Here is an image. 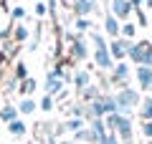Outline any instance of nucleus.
Here are the masks:
<instances>
[{
    "label": "nucleus",
    "instance_id": "obj_4",
    "mask_svg": "<svg viewBox=\"0 0 152 144\" xmlns=\"http://www.w3.org/2000/svg\"><path fill=\"white\" fill-rule=\"evenodd\" d=\"M127 58L134 66H152V41H132Z\"/></svg>",
    "mask_w": 152,
    "mask_h": 144
},
{
    "label": "nucleus",
    "instance_id": "obj_19",
    "mask_svg": "<svg viewBox=\"0 0 152 144\" xmlns=\"http://www.w3.org/2000/svg\"><path fill=\"white\" fill-rule=\"evenodd\" d=\"M18 91L23 94V99H26V96H31L33 91H36V79H31V76H28V79H23L20 84H18Z\"/></svg>",
    "mask_w": 152,
    "mask_h": 144
},
{
    "label": "nucleus",
    "instance_id": "obj_14",
    "mask_svg": "<svg viewBox=\"0 0 152 144\" xmlns=\"http://www.w3.org/2000/svg\"><path fill=\"white\" fill-rule=\"evenodd\" d=\"M137 114H140L142 121H152V96H142L140 106H137Z\"/></svg>",
    "mask_w": 152,
    "mask_h": 144
},
{
    "label": "nucleus",
    "instance_id": "obj_21",
    "mask_svg": "<svg viewBox=\"0 0 152 144\" xmlns=\"http://www.w3.org/2000/svg\"><path fill=\"white\" fill-rule=\"evenodd\" d=\"M99 96H102V91H99L94 84H91V86H86V89L81 91V99H84V104H91L94 99H99Z\"/></svg>",
    "mask_w": 152,
    "mask_h": 144
},
{
    "label": "nucleus",
    "instance_id": "obj_6",
    "mask_svg": "<svg viewBox=\"0 0 152 144\" xmlns=\"http://www.w3.org/2000/svg\"><path fill=\"white\" fill-rule=\"evenodd\" d=\"M89 58V43L81 33H76V38L71 41V61L74 63H81V61Z\"/></svg>",
    "mask_w": 152,
    "mask_h": 144
},
{
    "label": "nucleus",
    "instance_id": "obj_17",
    "mask_svg": "<svg viewBox=\"0 0 152 144\" xmlns=\"http://www.w3.org/2000/svg\"><path fill=\"white\" fill-rule=\"evenodd\" d=\"M89 129H91V132L99 137V142H102V137H107V132H109L104 119H91V121H89Z\"/></svg>",
    "mask_w": 152,
    "mask_h": 144
},
{
    "label": "nucleus",
    "instance_id": "obj_33",
    "mask_svg": "<svg viewBox=\"0 0 152 144\" xmlns=\"http://www.w3.org/2000/svg\"><path fill=\"white\" fill-rule=\"evenodd\" d=\"M5 36H8V31H0V51H3V41H5Z\"/></svg>",
    "mask_w": 152,
    "mask_h": 144
},
{
    "label": "nucleus",
    "instance_id": "obj_3",
    "mask_svg": "<svg viewBox=\"0 0 152 144\" xmlns=\"http://www.w3.org/2000/svg\"><path fill=\"white\" fill-rule=\"evenodd\" d=\"M114 101H117V111L129 116V114L134 111L137 106H140V101H142L140 89H132V86H127V89H117V94H114Z\"/></svg>",
    "mask_w": 152,
    "mask_h": 144
},
{
    "label": "nucleus",
    "instance_id": "obj_12",
    "mask_svg": "<svg viewBox=\"0 0 152 144\" xmlns=\"http://www.w3.org/2000/svg\"><path fill=\"white\" fill-rule=\"evenodd\" d=\"M104 33H107L112 41H114V38H119V33H122V23L117 20L112 13H107V15H104Z\"/></svg>",
    "mask_w": 152,
    "mask_h": 144
},
{
    "label": "nucleus",
    "instance_id": "obj_2",
    "mask_svg": "<svg viewBox=\"0 0 152 144\" xmlns=\"http://www.w3.org/2000/svg\"><path fill=\"white\" fill-rule=\"evenodd\" d=\"M104 121H107L109 132L117 134L119 144H132V119L127 116V114L114 111V114H109V116H104Z\"/></svg>",
    "mask_w": 152,
    "mask_h": 144
},
{
    "label": "nucleus",
    "instance_id": "obj_23",
    "mask_svg": "<svg viewBox=\"0 0 152 144\" xmlns=\"http://www.w3.org/2000/svg\"><path fill=\"white\" fill-rule=\"evenodd\" d=\"M122 38H127V41H134V36H137V25L134 23H122V33H119Z\"/></svg>",
    "mask_w": 152,
    "mask_h": 144
},
{
    "label": "nucleus",
    "instance_id": "obj_9",
    "mask_svg": "<svg viewBox=\"0 0 152 144\" xmlns=\"http://www.w3.org/2000/svg\"><path fill=\"white\" fill-rule=\"evenodd\" d=\"M129 46H132V41H127V38H122V36H119V38H114V41H109V53H112L114 63L127 58V51H129Z\"/></svg>",
    "mask_w": 152,
    "mask_h": 144
},
{
    "label": "nucleus",
    "instance_id": "obj_8",
    "mask_svg": "<svg viewBox=\"0 0 152 144\" xmlns=\"http://www.w3.org/2000/svg\"><path fill=\"white\" fill-rule=\"evenodd\" d=\"M71 8L76 18H89L91 13L99 10V0H71Z\"/></svg>",
    "mask_w": 152,
    "mask_h": 144
},
{
    "label": "nucleus",
    "instance_id": "obj_34",
    "mask_svg": "<svg viewBox=\"0 0 152 144\" xmlns=\"http://www.w3.org/2000/svg\"><path fill=\"white\" fill-rule=\"evenodd\" d=\"M51 144H74V142H56V137L51 139Z\"/></svg>",
    "mask_w": 152,
    "mask_h": 144
},
{
    "label": "nucleus",
    "instance_id": "obj_24",
    "mask_svg": "<svg viewBox=\"0 0 152 144\" xmlns=\"http://www.w3.org/2000/svg\"><path fill=\"white\" fill-rule=\"evenodd\" d=\"M74 28H76V33H81V36H84V33L91 31V20H89V18H76V20H74Z\"/></svg>",
    "mask_w": 152,
    "mask_h": 144
},
{
    "label": "nucleus",
    "instance_id": "obj_31",
    "mask_svg": "<svg viewBox=\"0 0 152 144\" xmlns=\"http://www.w3.org/2000/svg\"><path fill=\"white\" fill-rule=\"evenodd\" d=\"M142 134L147 139H152V121H142Z\"/></svg>",
    "mask_w": 152,
    "mask_h": 144
},
{
    "label": "nucleus",
    "instance_id": "obj_16",
    "mask_svg": "<svg viewBox=\"0 0 152 144\" xmlns=\"http://www.w3.org/2000/svg\"><path fill=\"white\" fill-rule=\"evenodd\" d=\"M10 36H13V41H15V43H23V41L31 38V31H28V25H23V23H15Z\"/></svg>",
    "mask_w": 152,
    "mask_h": 144
},
{
    "label": "nucleus",
    "instance_id": "obj_26",
    "mask_svg": "<svg viewBox=\"0 0 152 144\" xmlns=\"http://www.w3.org/2000/svg\"><path fill=\"white\" fill-rule=\"evenodd\" d=\"M53 96H48V94H43V99H41V104H38V109H43V111H53Z\"/></svg>",
    "mask_w": 152,
    "mask_h": 144
},
{
    "label": "nucleus",
    "instance_id": "obj_18",
    "mask_svg": "<svg viewBox=\"0 0 152 144\" xmlns=\"http://www.w3.org/2000/svg\"><path fill=\"white\" fill-rule=\"evenodd\" d=\"M0 119H3L5 124L15 121V119H18V106H13V104H5V106L0 109Z\"/></svg>",
    "mask_w": 152,
    "mask_h": 144
},
{
    "label": "nucleus",
    "instance_id": "obj_22",
    "mask_svg": "<svg viewBox=\"0 0 152 144\" xmlns=\"http://www.w3.org/2000/svg\"><path fill=\"white\" fill-rule=\"evenodd\" d=\"M8 132H10L13 137H23V134L28 132V127H26V121L15 119V121H10V124H8Z\"/></svg>",
    "mask_w": 152,
    "mask_h": 144
},
{
    "label": "nucleus",
    "instance_id": "obj_11",
    "mask_svg": "<svg viewBox=\"0 0 152 144\" xmlns=\"http://www.w3.org/2000/svg\"><path fill=\"white\" fill-rule=\"evenodd\" d=\"M64 84H66L64 79H58V76H56L53 71H48V73H46V84H43V91H46L48 96H58L61 91H64Z\"/></svg>",
    "mask_w": 152,
    "mask_h": 144
},
{
    "label": "nucleus",
    "instance_id": "obj_30",
    "mask_svg": "<svg viewBox=\"0 0 152 144\" xmlns=\"http://www.w3.org/2000/svg\"><path fill=\"white\" fill-rule=\"evenodd\" d=\"M137 25H150V18H147L145 13H142V8L137 10Z\"/></svg>",
    "mask_w": 152,
    "mask_h": 144
},
{
    "label": "nucleus",
    "instance_id": "obj_25",
    "mask_svg": "<svg viewBox=\"0 0 152 144\" xmlns=\"http://www.w3.org/2000/svg\"><path fill=\"white\" fill-rule=\"evenodd\" d=\"M13 79H15L18 84H20L23 79H28V66L23 63V61H18V63H15V71H13Z\"/></svg>",
    "mask_w": 152,
    "mask_h": 144
},
{
    "label": "nucleus",
    "instance_id": "obj_20",
    "mask_svg": "<svg viewBox=\"0 0 152 144\" xmlns=\"http://www.w3.org/2000/svg\"><path fill=\"white\" fill-rule=\"evenodd\" d=\"M64 127H66V132H81V129H86V119H76V116H71L69 119V121H66L64 124Z\"/></svg>",
    "mask_w": 152,
    "mask_h": 144
},
{
    "label": "nucleus",
    "instance_id": "obj_10",
    "mask_svg": "<svg viewBox=\"0 0 152 144\" xmlns=\"http://www.w3.org/2000/svg\"><path fill=\"white\" fill-rule=\"evenodd\" d=\"M134 79H137L140 91H152V66H137Z\"/></svg>",
    "mask_w": 152,
    "mask_h": 144
},
{
    "label": "nucleus",
    "instance_id": "obj_36",
    "mask_svg": "<svg viewBox=\"0 0 152 144\" xmlns=\"http://www.w3.org/2000/svg\"><path fill=\"white\" fill-rule=\"evenodd\" d=\"M147 144H152V139H147Z\"/></svg>",
    "mask_w": 152,
    "mask_h": 144
},
{
    "label": "nucleus",
    "instance_id": "obj_1",
    "mask_svg": "<svg viewBox=\"0 0 152 144\" xmlns=\"http://www.w3.org/2000/svg\"><path fill=\"white\" fill-rule=\"evenodd\" d=\"M91 46H94V63H96V68H102V71H112L114 68V58H112V53H109V41L104 38V33H99V31H91Z\"/></svg>",
    "mask_w": 152,
    "mask_h": 144
},
{
    "label": "nucleus",
    "instance_id": "obj_13",
    "mask_svg": "<svg viewBox=\"0 0 152 144\" xmlns=\"http://www.w3.org/2000/svg\"><path fill=\"white\" fill-rule=\"evenodd\" d=\"M71 84L76 86V91H84L86 86H91V73H89L86 68L76 71V73H74V79H71Z\"/></svg>",
    "mask_w": 152,
    "mask_h": 144
},
{
    "label": "nucleus",
    "instance_id": "obj_32",
    "mask_svg": "<svg viewBox=\"0 0 152 144\" xmlns=\"http://www.w3.org/2000/svg\"><path fill=\"white\" fill-rule=\"evenodd\" d=\"M129 5H132V8H134V10H140V8H142V5H145V0H129Z\"/></svg>",
    "mask_w": 152,
    "mask_h": 144
},
{
    "label": "nucleus",
    "instance_id": "obj_37",
    "mask_svg": "<svg viewBox=\"0 0 152 144\" xmlns=\"http://www.w3.org/2000/svg\"><path fill=\"white\" fill-rule=\"evenodd\" d=\"M150 25H152V15H150Z\"/></svg>",
    "mask_w": 152,
    "mask_h": 144
},
{
    "label": "nucleus",
    "instance_id": "obj_35",
    "mask_svg": "<svg viewBox=\"0 0 152 144\" xmlns=\"http://www.w3.org/2000/svg\"><path fill=\"white\" fill-rule=\"evenodd\" d=\"M145 8H150V10H152V0H145Z\"/></svg>",
    "mask_w": 152,
    "mask_h": 144
},
{
    "label": "nucleus",
    "instance_id": "obj_28",
    "mask_svg": "<svg viewBox=\"0 0 152 144\" xmlns=\"http://www.w3.org/2000/svg\"><path fill=\"white\" fill-rule=\"evenodd\" d=\"M10 18H13V20H23V18H26V10H23V8H13V10H10Z\"/></svg>",
    "mask_w": 152,
    "mask_h": 144
},
{
    "label": "nucleus",
    "instance_id": "obj_27",
    "mask_svg": "<svg viewBox=\"0 0 152 144\" xmlns=\"http://www.w3.org/2000/svg\"><path fill=\"white\" fill-rule=\"evenodd\" d=\"M99 144H119V139H117V134L114 132H107V137H102V142Z\"/></svg>",
    "mask_w": 152,
    "mask_h": 144
},
{
    "label": "nucleus",
    "instance_id": "obj_5",
    "mask_svg": "<svg viewBox=\"0 0 152 144\" xmlns=\"http://www.w3.org/2000/svg\"><path fill=\"white\" fill-rule=\"evenodd\" d=\"M109 81H112V86H119V89H127L129 86V79H132V68L127 61H117L114 63V68L109 71Z\"/></svg>",
    "mask_w": 152,
    "mask_h": 144
},
{
    "label": "nucleus",
    "instance_id": "obj_15",
    "mask_svg": "<svg viewBox=\"0 0 152 144\" xmlns=\"http://www.w3.org/2000/svg\"><path fill=\"white\" fill-rule=\"evenodd\" d=\"M36 109H38V104H36V99H31V96H26V99L18 104V114H23V116L36 114Z\"/></svg>",
    "mask_w": 152,
    "mask_h": 144
},
{
    "label": "nucleus",
    "instance_id": "obj_7",
    "mask_svg": "<svg viewBox=\"0 0 152 144\" xmlns=\"http://www.w3.org/2000/svg\"><path fill=\"white\" fill-rule=\"evenodd\" d=\"M109 13L122 23V20H129V15L134 13V8L129 5V0H109Z\"/></svg>",
    "mask_w": 152,
    "mask_h": 144
},
{
    "label": "nucleus",
    "instance_id": "obj_38",
    "mask_svg": "<svg viewBox=\"0 0 152 144\" xmlns=\"http://www.w3.org/2000/svg\"><path fill=\"white\" fill-rule=\"evenodd\" d=\"M0 5H3V0H0Z\"/></svg>",
    "mask_w": 152,
    "mask_h": 144
},
{
    "label": "nucleus",
    "instance_id": "obj_29",
    "mask_svg": "<svg viewBox=\"0 0 152 144\" xmlns=\"http://www.w3.org/2000/svg\"><path fill=\"white\" fill-rule=\"evenodd\" d=\"M46 13H48V5H46L43 0H41V3H36V15H41V18H43Z\"/></svg>",
    "mask_w": 152,
    "mask_h": 144
}]
</instances>
